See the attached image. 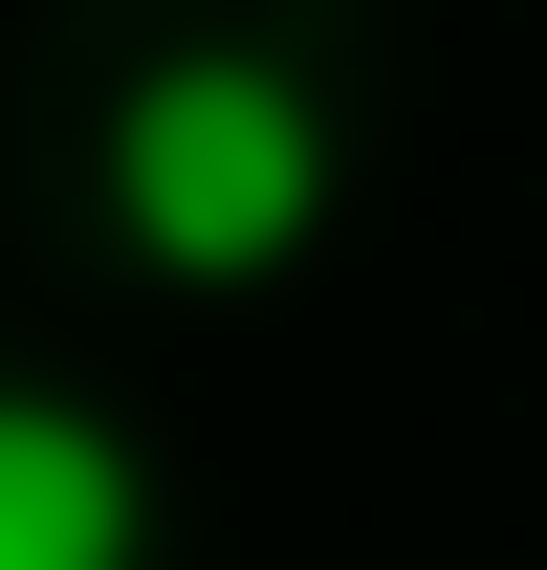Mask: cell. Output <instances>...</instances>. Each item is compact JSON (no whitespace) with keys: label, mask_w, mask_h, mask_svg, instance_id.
Wrapping results in <instances>:
<instances>
[{"label":"cell","mask_w":547,"mask_h":570,"mask_svg":"<svg viewBox=\"0 0 547 570\" xmlns=\"http://www.w3.org/2000/svg\"><path fill=\"white\" fill-rule=\"evenodd\" d=\"M110 219H132V264H176V285H285L307 219H329V110H307V67H263V45L153 67L132 110H110Z\"/></svg>","instance_id":"cell-1"},{"label":"cell","mask_w":547,"mask_h":570,"mask_svg":"<svg viewBox=\"0 0 547 570\" xmlns=\"http://www.w3.org/2000/svg\"><path fill=\"white\" fill-rule=\"evenodd\" d=\"M0 570H153V461L22 373H0Z\"/></svg>","instance_id":"cell-2"}]
</instances>
